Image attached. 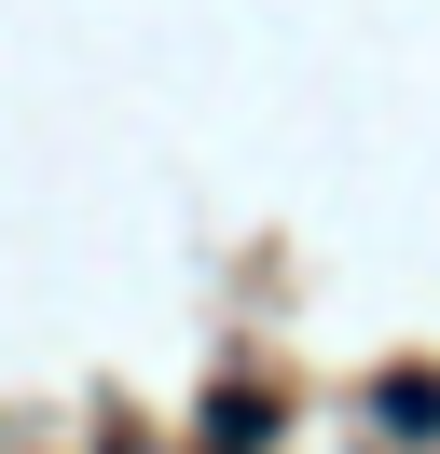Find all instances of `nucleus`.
<instances>
[{
    "label": "nucleus",
    "instance_id": "f257e3e1",
    "mask_svg": "<svg viewBox=\"0 0 440 454\" xmlns=\"http://www.w3.org/2000/svg\"><path fill=\"white\" fill-rule=\"evenodd\" d=\"M385 427H440V386H427V372H399V386H385Z\"/></svg>",
    "mask_w": 440,
    "mask_h": 454
}]
</instances>
